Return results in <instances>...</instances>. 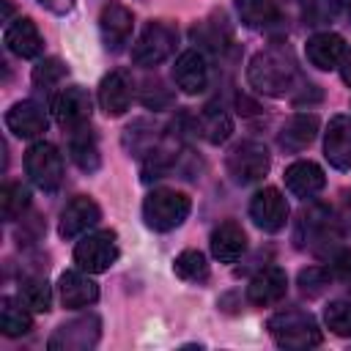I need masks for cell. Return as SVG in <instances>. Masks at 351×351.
I'll return each instance as SVG.
<instances>
[{"instance_id":"4dcf8cb0","label":"cell","mask_w":351,"mask_h":351,"mask_svg":"<svg viewBox=\"0 0 351 351\" xmlns=\"http://www.w3.org/2000/svg\"><path fill=\"white\" fill-rule=\"evenodd\" d=\"M27 203H30V195L19 181L3 184V189H0V214H3V219H8V222L16 219L27 208Z\"/></svg>"},{"instance_id":"cb8c5ba5","label":"cell","mask_w":351,"mask_h":351,"mask_svg":"<svg viewBox=\"0 0 351 351\" xmlns=\"http://www.w3.org/2000/svg\"><path fill=\"white\" fill-rule=\"evenodd\" d=\"M315 134H318V118L302 112V115H293V118L280 129L277 143H280V148H285V151H291V154H299V151H304V148L315 140Z\"/></svg>"},{"instance_id":"e0dca14e","label":"cell","mask_w":351,"mask_h":351,"mask_svg":"<svg viewBox=\"0 0 351 351\" xmlns=\"http://www.w3.org/2000/svg\"><path fill=\"white\" fill-rule=\"evenodd\" d=\"M173 80L184 93H200L208 82V66H206L203 52H197V49L181 52L173 66Z\"/></svg>"},{"instance_id":"277c9868","label":"cell","mask_w":351,"mask_h":351,"mask_svg":"<svg viewBox=\"0 0 351 351\" xmlns=\"http://www.w3.org/2000/svg\"><path fill=\"white\" fill-rule=\"evenodd\" d=\"M176 38H178V30L173 25H167L162 19L159 22H148L143 27V33L137 36L134 47H132V60L137 66L151 69V66L162 63L176 49Z\"/></svg>"},{"instance_id":"484cf974","label":"cell","mask_w":351,"mask_h":351,"mask_svg":"<svg viewBox=\"0 0 351 351\" xmlns=\"http://www.w3.org/2000/svg\"><path fill=\"white\" fill-rule=\"evenodd\" d=\"M197 129H200V134H203L211 145H219V143H225V140L230 137L233 121H230V115H228L222 107H206V110L200 112V118H197Z\"/></svg>"},{"instance_id":"9a60e30c","label":"cell","mask_w":351,"mask_h":351,"mask_svg":"<svg viewBox=\"0 0 351 351\" xmlns=\"http://www.w3.org/2000/svg\"><path fill=\"white\" fill-rule=\"evenodd\" d=\"M288 291V277L282 269L277 266H269V269H261L250 285H247V299L255 304V307H269V304H277Z\"/></svg>"},{"instance_id":"f35d334b","label":"cell","mask_w":351,"mask_h":351,"mask_svg":"<svg viewBox=\"0 0 351 351\" xmlns=\"http://www.w3.org/2000/svg\"><path fill=\"white\" fill-rule=\"evenodd\" d=\"M348 16H351V0H348Z\"/></svg>"},{"instance_id":"2e32d148","label":"cell","mask_w":351,"mask_h":351,"mask_svg":"<svg viewBox=\"0 0 351 351\" xmlns=\"http://www.w3.org/2000/svg\"><path fill=\"white\" fill-rule=\"evenodd\" d=\"M324 154L332 167L348 170L351 167V118L348 115H335L326 126L324 137Z\"/></svg>"},{"instance_id":"ac0fdd59","label":"cell","mask_w":351,"mask_h":351,"mask_svg":"<svg viewBox=\"0 0 351 351\" xmlns=\"http://www.w3.org/2000/svg\"><path fill=\"white\" fill-rule=\"evenodd\" d=\"M5 126L16 137H38L47 132V112L38 101H16L5 112Z\"/></svg>"},{"instance_id":"44dd1931","label":"cell","mask_w":351,"mask_h":351,"mask_svg":"<svg viewBox=\"0 0 351 351\" xmlns=\"http://www.w3.org/2000/svg\"><path fill=\"white\" fill-rule=\"evenodd\" d=\"M324 184H326V178H324V170L315 165V162H310V159H302V162H293V165H288V170H285V186L296 195V197H313V195H318L321 189H324Z\"/></svg>"},{"instance_id":"8d00e7d4","label":"cell","mask_w":351,"mask_h":351,"mask_svg":"<svg viewBox=\"0 0 351 351\" xmlns=\"http://www.w3.org/2000/svg\"><path fill=\"white\" fill-rule=\"evenodd\" d=\"M49 11H55V14H66V11H71L74 8V0H41Z\"/></svg>"},{"instance_id":"d6a6232c","label":"cell","mask_w":351,"mask_h":351,"mask_svg":"<svg viewBox=\"0 0 351 351\" xmlns=\"http://www.w3.org/2000/svg\"><path fill=\"white\" fill-rule=\"evenodd\" d=\"M343 8V0H307L304 3V22L318 27V25H329Z\"/></svg>"},{"instance_id":"52a82bcc","label":"cell","mask_w":351,"mask_h":351,"mask_svg":"<svg viewBox=\"0 0 351 351\" xmlns=\"http://www.w3.org/2000/svg\"><path fill=\"white\" fill-rule=\"evenodd\" d=\"M101 337V321L99 315H80L74 321H66L55 329V335L47 340L49 351H88Z\"/></svg>"},{"instance_id":"d590c367","label":"cell","mask_w":351,"mask_h":351,"mask_svg":"<svg viewBox=\"0 0 351 351\" xmlns=\"http://www.w3.org/2000/svg\"><path fill=\"white\" fill-rule=\"evenodd\" d=\"M170 101H173V96L162 88V82H145V90H143V104L145 107L159 110V107H167Z\"/></svg>"},{"instance_id":"83f0119b","label":"cell","mask_w":351,"mask_h":351,"mask_svg":"<svg viewBox=\"0 0 351 351\" xmlns=\"http://www.w3.org/2000/svg\"><path fill=\"white\" fill-rule=\"evenodd\" d=\"M239 16L247 27H269L277 19V3L274 0H236Z\"/></svg>"},{"instance_id":"f1b7e54d","label":"cell","mask_w":351,"mask_h":351,"mask_svg":"<svg viewBox=\"0 0 351 351\" xmlns=\"http://www.w3.org/2000/svg\"><path fill=\"white\" fill-rule=\"evenodd\" d=\"M19 302L33 313H47L52 307V291L49 282L41 277H30L19 282Z\"/></svg>"},{"instance_id":"ba28073f","label":"cell","mask_w":351,"mask_h":351,"mask_svg":"<svg viewBox=\"0 0 351 351\" xmlns=\"http://www.w3.org/2000/svg\"><path fill=\"white\" fill-rule=\"evenodd\" d=\"M269 151L255 143V140H244L239 143L230 154H228V173L236 184H255L269 173Z\"/></svg>"},{"instance_id":"5b68a950","label":"cell","mask_w":351,"mask_h":351,"mask_svg":"<svg viewBox=\"0 0 351 351\" xmlns=\"http://www.w3.org/2000/svg\"><path fill=\"white\" fill-rule=\"evenodd\" d=\"M25 170L38 189L52 192L63 181V156L52 143H33L25 154Z\"/></svg>"},{"instance_id":"30bf717a","label":"cell","mask_w":351,"mask_h":351,"mask_svg":"<svg viewBox=\"0 0 351 351\" xmlns=\"http://www.w3.org/2000/svg\"><path fill=\"white\" fill-rule=\"evenodd\" d=\"M52 115L63 129H82L90 121V96L80 85H69L52 99Z\"/></svg>"},{"instance_id":"e575fe53","label":"cell","mask_w":351,"mask_h":351,"mask_svg":"<svg viewBox=\"0 0 351 351\" xmlns=\"http://www.w3.org/2000/svg\"><path fill=\"white\" fill-rule=\"evenodd\" d=\"M329 282H332V271H329V269H321V266L304 269V271L299 274V285H302V291L310 293V296H318Z\"/></svg>"},{"instance_id":"5bb4252c","label":"cell","mask_w":351,"mask_h":351,"mask_svg":"<svg viewBox=\"0 0 351 351\" xmlns=\"http://www.w3.org/2000/svg\"><path fill=\"white\" fill-rule=\"evenodd\" d=\"M132 11L121 3H107L99 14V30H101V38L107 44V49L118 52L126 41H129V33H132Z\"/></svg>"},{"instance_id":"7a4b0ae2","label":"cell","mask_w":351,"mask_h":351,"mask_svg":"<svg viewBox=\"0 0 351 351\" xmlns=\"http://www.w3.org/2000/svg\"><path fill=\"white\" fill-rule=\"evenodd\" d=\"M269 332L280 348H313L321 343V329L304 310H282L271 315Z\"/></svg>"},{"instance_id":"74e56055","label":"cell","mask_w":351,"mask_h":351,"mask_svg":"<svg viewBox=\"0 0 351 351\" xmlns=\"http://www.w3.org/2000/svg\"><path fill=\"white\" fill-rule=\"evenodd\" d=\"M340 74H343V82L346 85H351V49L343 55V60H340Z\"/></svg>"},{"instance_id":"1f68e13d","label":"cell","mask_w":351,"mask_h":351,"mask_svg":"<svg viewBox=\"0 0 351 351\" xmlns=\"http://www.w3.org/2000/svg\"><path fill=\"white\" fill-rule=\"evenodd\" d=\"M324 321L335 335L351 337V302H346V299L329 302L324 310Z\"/></svg>"},{"instance_id":"8992f818","label":"cell","mask_w":351,"mask_h":351,"mask_svg":"<svg viewBox=\"0 0 351 351\" xmlns=\"http://www.w3.org/2000/svg\"><path fill=\"white\" fill-rule=\"evenodd\" d=\"M74 261H77V266H80L82 271H88V274L107 271V269L118 261L115 233H112V230L88 233V236L80 239V244L74 247Z\"/></svg>"},{"instance_id":"7402d4cb","label":"cell","mask_w":351,"mask_h":351,"mask_svg":"<svg viewBox=\"0 0 351 351\" xmlns=\"http://www.w3.org/2000/svg\"><path fill=\"white\" fill-rule=\"evenodd\" d=\"M247 247V236L241 230V225L236 222H222L211 230V255L219 261V263H233L241 258Z\"/></svg>"},{"instance_id":"d4e9b609","label":"cell","mask_w":351,"mask_h":351,"mask_svg":"<svg viewBox=\"0 0 351 351\" xmlns=\"http://www.w3.org/2000/svg\"><path fill=\"white\" fill-rule=\"evenodd\" d=\"M69 154H71V159H74V165L80 167V170H85V173H93V170H99V143H96V137H93V132L90 129H74L71 132V143H69Z\"/></svg>"},{"instance_id":"603a6c76","label":"cell","mask_w":351,"mask_h":351,"mask_svg":"<svg viewBox=\"0 0 351 351\" xmlns=\"http://www.w3.org/2000/svg\"><path fill=\"white\" fill-rule=\"evenodd\" d=\"M346 55V41L337 36V33H315L310 41H307V58L313 66L329 71V69H337L340 60Z\"/></svg>"},{"instance_id":"4316f807","label":"cell","mask_w":351,"mask_h":351,"mask_svg":"<svg viewBox=\"0 0 351 351\" xmlns=\"http://www.w3.org/2000/svg\"><path fill=\"white\" fill-rule=\"evenodd\" d=\"M0 329L5 337H19V335H27L33 329V318L27 313V307L22 302H14V299H3L0 302Z\"/></svg>"},{"instance_id":"d6986e66","label":"cell","mask_w":351,"mask_h":351,"mask_svg":"<svg viewBox=\"0 0 351 351\" xmlns=\"http://www.w3.org/2000/svg\"><path fill=\"white\" fill-rule=\"evenodd\" d=\"M5 47L19 58H36L44 49V38L33 19L19 16L5 27Z\"/></svg>"},{"instance_id":"4fadbf2b","label":"cell","mask_w":351,"mask_h":351,"mask_svg":"<svg viewBox=\"0 0 351 351\" xmlns=\"http://www.w3.org/2000/svg\"><path fill=\"white\" fill-rule=\"evenodd\" d=\"M101 219V211L96 206V200L80 195L74 200L66 203V208L60 211V222H58V233L63 239H74L80 233H85L88 228H93Z\"/></svg>"},{"instance_id":"7c38bea8","label":"cell","mask_w":351,"mask_h":351,"mask_svg":"<svg viewBox=\"0 0 351 351\" xmlns=\"http://www.w3.org/2000/svg\"><path fill=\"white\" fill-rule=\"evenodd\" d=\"M132 93H134V88H132L129 71H123V69L110 71L99 85V104H101L104 115H110V118L123 115L132 104Z\"/></svg>"},{"instance_id":"f546056e","label":"cell","mask_w":351,"mask_h":351,"mask_svg":"<svg viewBox=\"0 0 351 351\" xmlns=\"http://www.w3.org/2000/svg\"><path fill=\"white\" fill-rule=\"evenodd\" d=\"M173 271L186 282H203L208 280V263L200 250H184L173 261Z\"/></svg>"},{"instance_id":"6da1fadb","label":"cell","mask_w":351,"mask_h":351,"mask_svg":"<svg viewBox=\"0 0 351 351\" xmlns=\"http://www.w3.org/2000/svg\"><path fill=\"white\" fill-rule=\"evenodd\" d=\"M250 85L266 96H285L296 82V63L291 52L280 47H269L258 55H252L247 66Z\"/></svg>"},{"instance_id":"8fae6325","label":"cell","mask_w":351,"mask_h":351,"mask_svg":"<svg viewBox=\"0 0 351 351\" xmlns=\"http://www.w3.org/2000/svg\"><path fill=\"white\" fill-rule=\"evenodd\" d=\"M299 239L302 244L307 241L313 250L321 252V247H329V244H337L340 236H337V228L332 222V214L326 206H310L307 211H302V219H299Z\"/></svg>"},{"instance_id":"ffe728a7","label":"cell","mask_w":351,"mask_h":351,"mask_svg":"<svg viewBox=\"0 0 351 351\" xmlns=\"http://www.w3.org/2000/svg\"><path fill=\"white\" fill-rule=\"evenodd\" d=\"M58 291H60L63 307H71V310L88 307V304H93L99 299L96 282L82 271H63L60 280H58Z\"/></svg>"},{"instance_id":"836d02e7","label":"cell","mask_w":351,"mask_h":351,"mask_svg":"<svg viewBox=\"0 0 351 351\" xmlns=\"http://www.w3.org/2000/svg\"><path fill=\"white\" fill-rule=\"evenodd\" d=\"M63 74H66V66L58 58H47L33 69V85L41 90H49L55 82L63 80Z\"/></svg>"},{"instance_id":"ab89813d","label":"cell","mask_w":351,"mask_h":351,"mask_svg":"<svg viewBox=\"0 0 351 351\" xmlns=\"http://www.w3.org/2000/svg\"><path fill=\"white\" fill-rule=\"evenodd\" d=\"M348 288H351V280H348Z\"/></svg>"},{"instance_id":"9c48e42d","label":"cell","mask_w":351,"mask_h":351,"mask_svg":"<svg viewBox=\"0 0 351 351\" xmlns=\"http://www.w3.org/2000/svg\"><path fill=\"white\" fill-rule=\"evenodd\" d=\"M250 217H252V222H255L261 230L277 233V230H282L285 222H288V203H285V197L280 195V189L263 186V189L255 192V197H252V203H250Z\"/></svg>"},{"instance_id":"3957f363","label":"cell","mask_w":351,"mask_h":351,"mask_svg":"<svg viewBox=\"0 0 351 351\" xmlns=\"http://www.w3.org/2000/svg\"><path fill=\"white\" fill-rule=\"evenodd\" d=\"M189 208H192V203H189V197L184 192H176V189H154L145 197V203H143V219H145V225L151 230L165 233V230L178 228L186 219Z\"/></svg>"}]
</instances>
